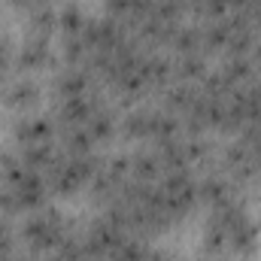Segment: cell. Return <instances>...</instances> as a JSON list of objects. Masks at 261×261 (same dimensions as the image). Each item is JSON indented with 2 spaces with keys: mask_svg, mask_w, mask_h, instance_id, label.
Wrapping results in <instances>:
<instances>
[{
  "mask_svg": "<svg viewBox=\"0 0 261 261\" xmlns=\"http://www.w3.org/2000/svg\"><path fill=\"white\" fill-rule=\"evenodd\" d=\"M64 219H61V213H40V216H34L28 225H24V237L31 240V246L34 249H55L61 240H64Z\"/></svg>",
  "mask_w": 261,
  "mask_h": 261,
  "instance_id": "6da1fadb",
  "label": "cell"
},
{
  "mask_svg": "<svg viewBox=\"0 0 261 261\" xmlns=\"http://www.w3.org/2000/svg\"><path fill=\"white\" fill-rule=\"evenodd\" d=\"M15 195H18V203H21V206H43V203H46V182L40 179L37 170L28 167L24 179L15 186Z\"/></svg>",
  "mask_w": 261,
  "mask_h": 261,
  "instance_id": "7a4b0ae2",
  "label": "cell"
},
{
  "mask_svg": "<svg viewBox=\"0 0 261 261\" xmlns=\"http://www.w3.org/2000/svg\"><path fill=\"white\" fill-rule=\"evenodd\" d=\"M52 58V49H49V37H31L24 43V49L18 52V64L21 67H43Z\"/></svg>",
  "mask_w": 261,
  "mask_h": 261,
  "instance_id": "3957f363",
  "label": "cell"
},
{
  "mask_svg": "<svg viewBox=\"0 0 261 261\" xmlns=\"http://www.w3.org/2000/svg\"><path fill=\"white\" fill-rule=\"evenodd\" d=\"M15 137H18L24 146H31V143H46V140H52V125H49L46 119H28V122H18Z\"/></svg>",
  "mask_w": 261,
  "mask_h": 261,
  "instance_id": "277c9868",
  "label": "cell"
},
{
  "mask_svg": "<svg viewBox=\"0 0 261 261\" xmlns=\"http://www.w3.org/2000/svg\"><path fill=\"white\" fill-rule=\"evenodd\" d=\"M255 237H258L255 222L243 219V222L228 234V246H231V249H237V252H252V249H255Z\"/></svg>",
  "mask_w": 261,
  "mask_h": 261,
  "instance_id": "5b68a950",
  "label": "cell"
},
{
  "mask_svg": "<svg viewBox=\"0 0 261 261\" xmlns=\"http://www.w3.org/2000/svg\"><path fill=\"white\" fill-rule=\"evenodd\" d=\"M176 130H179V122H176L170 113H149V134H152L158 143L173 140Z\"/></svg>",
  "mask_w": 261,
  "mask_h": 261,
  "instance_id": "8992f818",
  "label": "cell"
},
{
  "mask_svg": "<svg viewBox=\"0 0 261 261\" xmlns=\"http://www.w3.org/2000/svg\"><path fill=\"white\" fill-rule=\"evenodd\" d=\"M61 116H64L70 125H82V122H88V119L94 116V103H91V100H85L82 94H79V97H67Z\"/></svg>",
  "mask_w": 261,
  "mask_h": 261,
  "instance_id": "52a82bcc",
  "label": "cell"
},
{
  "mask_svg": "<svg viewBox=\"0 0 261 261\" xmlns=\"http://www.w3.org/2000/svg\"><path fill=\"white\" fill-rule=\"evenodd\" d=\"M85 85H88V76H85L82 70H67V73H61V76L55 79V88H58L64 97H79V94L85 91Z\"/></svg>",
  "mask_w": 261,
  "mask_h": 261,
  "instance_id": "ba28073f",
  "label": "cell"
},
{
  "mask_svg": "<svg viewBox=\"0 0 261 261\" xmlns=\"http://www.w3.org/2000/svg\"><path fill=\"white\" fill-rule=\"evenodd\" d=\"M173 46H176L182 55H197L200 46H203V31H197V28H176Z\"/></svg>",
  "mask_w": 261,
  "mask_h": 261,
  "instance_id": "9c48e42d",
  "label": "cell"
},
{
  "mask_svg": "<svg viewBox=\"0 0 261 261\" xmlns=\"http://www.w3.org/2000/svg\"><path fill=\"white\" fill-rule=\"evenodd\" d=\"M52 158H55L52 140H46V143H31V146H24V164H28L31 170H37V167H46V164H52Z\"/></svg>",
  "mask_w": 261,
  "mask_h": 261,
  "instance_id": "30bf717a",
  "label": "cell"
},
{
  "mask_svg": "<svg viewBox=\"0 0 261 261\" xmlns=\"http://www.w3.org/2000/svg\"><path fill=\"white\" fill-rule=\"evenodd\" d=\"M55 24H58V15L52 12V6H31V28L37 37H49Z\"/></svg>",
  "mask_w": 261,
  "mask_h": 261,
  "instance_id": "8fae6325",
  "label": "cell"
},
{
  "mask_svg": "<svg viewBox=\"0 0 261 261\" xmlns=\"http://www.w3.org/2000/svg\"><path fill=\"white\" fill-rule=\"evenodd\" d=\"M37 97H40V88H37L34 82H28V79L15 82V85L6 91V100H9L12 107H28V103H34Z\"/></svg>",
  "mask_w": 261,
  "mask_h": 261,
  "instance_id": "7c38bea8",
  "label": "cell"
},
{
  "mask_svg": "<svg viewBox=\"0 0 261 261\" xmlns=\"http://www.w3.org/2000/svg\"><path fill=\"white\" fill-rule=\"evenodd\" d=\"M197 195L203 197L206 203H219V200H228V186L219 179V176H206L200 186H197Z\"/></svg>",
  "mask_w": 261,
  "mask_h": 261,
  "instance_id": "4fadbf2b",
  "label": "cell"
},
{
  "mask_svg": "<svg viewBox=\"0 0 261 261\" xmlns=\"http://www.w3.org/2000/svg\"><path fill=\"white\" fill-rule=\"evenodd\" d=\"M140 73H143L146 82H167L170 79V64L164 58H143Z\"/></svg>",
  "mask_w": 261,
  "mask_h": 261,
  "instance_id": "5bb4252c",
  "label": "cell"
},
{
  "mask_svg": "<svg viewBox=\"0 0 261 261\" xmlns=\"http://www.w3.org/2000/svg\"><path fill=\"white\" fill-rule=\"evenodd\" d=\"M130 170H134V176L137 179H152L155 176V170H158V158L152 155V152H137L134 155V161H130Z\"/></svg>",
  "mask_w": 261,
  "mask_h": 261,
  "instance_id": "9a60e30c",
  "label": "cell"
},
{
  "mask_svg": "<svg viewBox=\"0 0 261 261\" xmlns=\"http://www.w3.org/2000/svg\"><path fill=\"white\" fill-rule=\"evenodd\" d=\"M58 28L64 31V37H76V34H82V28H85V18H82L79 6H67L64 12L58 15Z\"/></svg>",
  "mask_w": 261,
  "mask_h": 261,
  "instance_id": "2e32d148",
  "label": "cell"
},
{
  "mask_svg": "<svg viewBox=\"0 0 261 261\" xmlns=\"http://www.w3.org/2000/svg\"><path fill=\"white\" fill-rule=\"evenodd\" d=\"M195 97L197 94L189 88V85H176V88H170V94H167V107H170V113H176V110L189 113L192 103H195Z\"/></svg>",
  "mask_w": 261,
  "mask_h": 261,
  "instance_id": "e0dca14e",
  "label": "cell"
},
{
  "mask_svg": "<svg viewBox=\"0 0 261 261\" xmlns=\"http://www.w3.org/2000/svg\"><path fill=\"white\" fill-rule=\"evenodd\" d=\"M228 18L225 21H216V24H210L206 31H203V46L206 49H222L225 43H228Z\"/></svg>",
  "mask_w": 261,
  "mask_h": 261,
  "instance_id": "ac0fdd59",
  "label": "cell"
},
{
  "mask_svg": "<svg viewBox=\"0 0 261 261\" xmlns=\"http://www.w3.org/2000/svg\"><path fill=\"white\" fill-rule=\"evenodd\" d=\"M85 128L91 130V137H94V140H103V137H110V134H113V119H110L107 113H94V116L85 122Z\"/></svg>",
  "mask_w": 261,
  "mask_h": 261,
  "instance_id": "d6986e66",
  "label": "cell"
},
{
  "mask_svg": "<svg viewBox=\"0 0 261 261\" xmlns=\"http://www.w3.org/2000/svg\"><path fill=\"white\" fill-rule=\"evenodd\" d=\"M125 134H128V137H143V134H149V113H146V110L130 113L128 119H125Z\"/></svg>",
  "mask_w": 261,
  "mask_h": 261,
  "instance_id": "ffe728a7",
  "label": "cell"
},
{
  "mask_svg": "<svg viewBox=\"0 0 261 261\" xmlns=\"http://www.w3.org/2000/svg\"><path fill=\"white\" fill-rule=\"evenodd\" d=\"M176 73H179L182 79H197V76H203V58H200V55H182Z\"/></svg>",
  "mask_w": 261,
  "mask_h": 261,
  "instance_id": "44dd1931",
  "label": "cell"
},
{
  "mask_svg": "<svg viewBox=\"0 0 261 261\" xmlns=\"http://www.w3.org/2000/svg\"><path fill=\"white\" fill-rule=\"evenodd\" d=\"M231 82H240V79H246L249 73H252V64L246 61V58H228L225 61V70H222Z\"/></svg>",
  "mask_w": 261,
  "mask_h": 261,
  "instance_id": "7402d4cb",
  "label": "cell"
},
{
  "mask_svg": "<svg viewBox=\"0 0 261 261\" xmlns=\"http://www.w3.org/2000/svg\"><path fill=\"white\" fill-rule=\"evenodd\" d=\"M21 203H18V195H15V189H9V186H3L0 189V210H18Z\"/></svg>",
  "mask_w": 261,
  "mask_h": 261,
  "instance_id": "603a6c76",
  "label": "cell"
},
{
  "mask_svg": "<svg viewBox=\"0 0 261 261\" xmlns=\"http://www.w3.org/2000/svg\"><path fill=\"white\" fill-rule=\"evenodd\" d=\"M12 249V234H9V222L0 219V252H9Z\"/></svg>",
  "mask_w": 261,
  "mask_h": 261,
  "instance_id": "cb8c5ba5",
  "label": "cell"
},
{
  "mask_svg": "<svg viewBox=\"0 0 261 261\" xmlns=\"http://www.w3.org/2000/svg\"><path fill=\"white\" fill-rule=\"evenodd\" d=\"M146 261H170L167 258V252H164V249H149V258Z\"/></svg>",
  "mask_w": 261,
  "mask_h": 261,
  "instance_id": "d4e9b609",
  "label": "cell"
},
{
  "mask_svg": "<svg viewBox=\"0 0 261 261\" xmlns=\"http://www.w3.org/2000/svg\"><path fill=\"white\" fill-rule=\"evenodd\" d=\"M6 61H9V46H6V43L0 40V70L6 67Z\"/></svg>",
  "mask_w": 261,
  "mask_h": 261,
  "instance_id": "484cf974",
  "label": "cell"
},
{
  "mask_svg": "<svg viewBox=\"0 0 261 261\" xmlns=\"http://www.w3.org/2000/svg\"><path fill=\"white\" fill-rule=\"evenodd\" d=\"M9 3H15V6H31L34 0H9Z\"/></svg>",
  "mask_w": 261,
  "mask_h": 261,
  "instance_id": "4316f807",
  "label": "cell"
},
{
  "mask_svg": "<svg viewBox=\"0 0 261 261\" xmlns=\"http://www.w3.org/2000/svg\"><path fill=\"white\" fill-rule=\"evenodd\" d=\"M49 261H64V258H61V255H55V258H49Z\"/></svg>",
  "mask_w": 261,
  "mask_h": 261,
  "instance_id": "83f0119b",
  "label": "cell"
}]
</instances>
